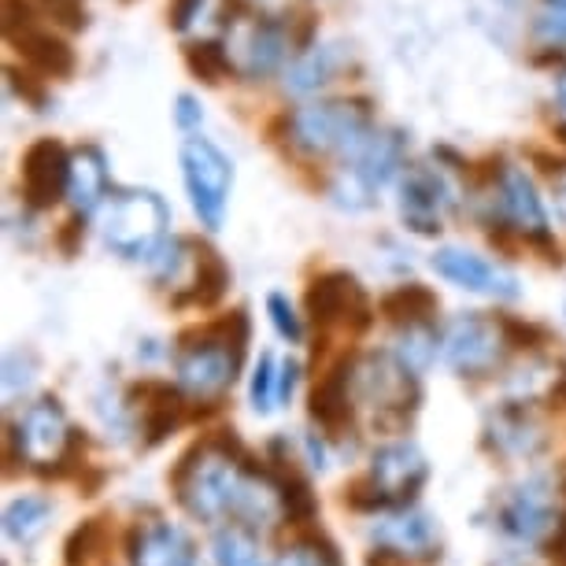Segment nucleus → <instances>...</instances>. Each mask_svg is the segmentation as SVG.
<instances>
[{"mask_svg":"<svg viewBox=\"0 0 566 566\" xmlns=\"http://www.w3.org/2000/svg\"><path fill=\"white\" fill-rule=\"evenodd\" d=\"M252 463H244V452L238 437L219 433L211 441L189 448L178 459L170 485H175L178 504L193 518L219 522V518H238L244 485H249Z\"/></svg>","mask_w":566,"mask_h":566,"instance_id":"obj_1","label":"nucleus"},{"mask_svg":"<svg viewBox=\"0 0 566 566\" xmlns=\"http://www.w3.org/2000/svg\"><path fill=\"white\" fill-rule=\"evenodd\" d=\"M244 345H249V318H244V312H233L230 318H219V323L205 329H189L175 356L181 389L200 400L222 397L244 363Z\"/></svg>","mask_w":566,"mask_h":566,"instance_id":"obj_2","label":"nucleus"},{"mask_svg":"<svg viewBox=\"0 0 566 566\" xmlns=\"http://www.w3.org/2000/svg\"><path fill=\"white\" fill-rule=\"evenodd\" d=\"M378 130L374 126V108L370 101L345 97V101H318L307 108L285 115V134L296 153L312 159H352L367 145V137Z\"/></svg>","mask_w":566,"mask_h":566,"instance_id":"obj_3","label":"nucleus"},{"mask_svg":"<svg viewBox=\"0 0 566 566\" xmlns=\"http://www.w3.org/2000/svg\"><path fill=\"white\" fill-rule=\"evenodd\" d=\"M170 208L153 189H112L101 216L104 244L123 260H156L167 249Z\"/></svg>","mask_w":566,"mask_h":566,"instance_id":"obj_4","label":"nucleus"},{"mask_svg":"<svg viewBox=\"0 0 566 566\" xmlns=\"http://www.w3.org/2000/svg\"><path fill=\"white\" fill-rule=\"evenodd\" d=\"M403 148H408V137L400 130H374L367 137V145L340 167V175L334 181L337 205L352 211L370 208L374 197L397 178V170H403Z\"/></svg>","mask_w":566,"mask_h":566,"instance_id":"obj_5","label":"nucleus"},{"mask_svg":"<svg viewBox=\"0 0 566 566\" xmlns=\"http://www.w3.org/2000/svg\"><path fill=\"white\" fill-rule=\"evenodd\" d=\"M181 181H186L189 205H193L200 227L219 230L233 189L230 156L208 137H186L181 142Z\"/></svg>","mask_w":566,"mask_h":566,"instance_id":"obj_6","label":"nucleus"},{"mask_svg":"<svg viewBox=\"0 0 566 566\" xmlns=\"http://www.w3.org/2000/svg\"><path fill=\"white\" fill-rule=\"evenodd\" d=\"M19 459H27L34 470H60V463H74L78 455V433L71 430L67 411L60 408L56 397H41L38 403L19 415L12 430Z\"/></svg>","mask_w":566,"mask_h":566,"instance_id":"obj_7","label":"nucleus"},{"mask_svg":"<svg viewBox=\"0 0 566 566\" xmlns=\"http://www.w3.org/2000/svg\"><path fill=\"white\" fill-rule=\"evenodd\" d=\"M507 334L500 326V318H485L478 312L455 315L441 334V356L455 374L463 378H485L504 363Z\"/></svg>","mask_w":566,"mask_h":566,"instance_id":"obj_8","label":"nucleus"},{"mask_svg":"<svg viewBox=\"0 0 566 566\" xmlns=\"http://www.w3.org/2000/svg\"><path fill=\"white\" fill-rule=\"evenodd\" d=\"M352 389L367 408H374V422L378 426L403 422L419 403L415 374L397 356H367L352 370Z\"/></svg>","mask_w":566,"mask_h":566,"instance_id":"obj_9","label":"nucleus"},{"mask_svg":"<svg viewBox=\"0 0 566 566\" xmlns=\"http://www.w3.org/2000/svg\"><path fill=\"white\" fill-rule=\"evenodd\" d=\"M71 148L60 137H38L27 145L19 159V178H23V200L34 211L56 208L67 197L71 186Z\"/></svg>","mask_w":566,"mask_h":566,"instance_id":"obj_10","label":"nucleus"},{"mask_svg":"<svg viewBox=\"0 0 566 566\" xmlns=\"http://www.w3.org/2000/svg\"><path fill=\"white\" fill-rule=\"evenodd\" d=\"M304 307L312 315V323L323 329L337 323L340 326L352 323V329H367L374 318L367 293H363V285L348 271H326L312 277V285L304 293Z\"/></svg>","mask_w":566,"mask_h":566,"instance_id":"obj_11","label":"nucleus"},{"mask_svg":"<svg viewBox=\"0 0 566 566\" xmlns=\"http://www.w3.org/2000/svg\"><path fill=\"white\" fill-rule=\"evenodd\" d=\"M496 522L511 541H522V544L548 541V533L555 530V522H559L548 478H526V482H518L515 489H507V496L500 500Z\"/></svg>","mask_w":566,"mask_h":566,"instance_id":"obj_12","label":"nucleus"},{"mask_svg":"<svg viewBox=\"0 0 566 566\" xmlns=\"http://www.w3.org/2000/svg\"><path fill=\"white\" fill-rule=\"evenodd\" d=\"M448 208H452V189L433 167L415 164L400 175V219L403 227L419 238H437L444 230Z\"/></svg>","mask_w":566,"mask_h":566,"instance_id":"obj_13","label":"nucleus"},{"mask_svg":"<svg viewBox=\"0 0 566 566\" xmlns=\"http://www.w3.org/2000/svg\"><path fill=\"white\" fill-rule=\"evenodd\" d=\"M367 478L374 482V489L386 496L389 511H397V507H408L411 500L419 496V489L426 485V478H430V463H426L422 448L415 441H389L374 452Z\"/></svg>","mask_w":566,"mask_h":566,"instance_id":"obj_14","label":"nucleus"},{"mask_svg":"<svg viewBox=\"0 0 566 566\" xmlns=\"http://www.w3.org/2000/svg\"><path fill=\"white\" fill-rule=\"evenodd\" d=\"M430 266L444 277V282H452L455 290H467V293H478V296L515 301V296L522 293V285H518V274H515V271L489 263L485 255H478V252L455 249V244H448V249H437V252H433V260H430Z\"/></svg>","mask_w":566,"mask_h":566,"instance_id":"obj_15","label":"nucleus"},{"mask_svg":"<svg viewBox=\"0 0 566 566\" xmlns=\"http://www.w3.org/2000/svg\"><path fill=\"white\" fill-rule=\"evenodd\" d=\"M496 193H500V211H504V222H511L515 233H522L530 244H537V249L548 255L552 263H563L559 249L552 244L548 216H544L537 186H533V178L526 175V170L507 167L504 178H500V186H496Z\"/></svg>","mask_w":566,"mask_h":566,"instance_id":"obj_16","label":"nucleus"},{"mask_svg":"<svg viewBox=\"0 0 566 566\" xmlns=\"http://www.w3.org/2000/svg\"><path fill=\"white\" fill-rule=\"evenodd\" d=\"M233 38V67L244 78H266L282 67L285 52L290 49V34H285V23H277L271 15H252L244 19L241 27L230 30Z\"/></svg>","mask_w":566,"mask_h":566,"instance_id":"obj_17","label":"nucleus"},{"mask_svg":"<svg viewBox=\"0 0 566 566\" xmlns=\"http://www.w3.org/2000/svg\"><path fill=\"white\" fill-rule=\"evenodd\" d=\"M130 566H200L197 544L175 522H145L130 530Z\"/></svg>","mask_w":566,"mask_h":566,"instance_id":"obj_18","label":"nucleus"},{"mask_svg":"<svg viewBox=\"0 0 566 566\" xmlns=\"http://www.w3.org/2000/svg\"><path fill=\"white\" fill-rule=\"evenodd\" d=\"M485 441L493 452L507 455V459H533L544 448V430L526 411V403L507 400L504 408H496L489 415Z\"/></svg>","mask_w":566,"mask_h":566,"instance_id":"obj_19","label":"nucleus"},{"mask_svg":"<svg viewBox=\"0 0 566 566\" xmlns=\"http://www.w3.org/2000/svg\"><path fill=\"white\" fill-rule=\"evenodd\" d=\"M370 537L381 544V548L397 552V555H433L437 548V526L433 518L419 507H397L386 511L378 522H374Z\"/></svg>","mask_w":566,"mask_h":566,"instance_id":"obj_20","label":"nucleus"},{"mask_svg":"<svg viewBox=\"0 0 566 566\" xmlns=\"http://www.w3.org/2000/svg\"><path fill=\"white\" fill-rule=\"evenodd\" d=\"M112 197V178H108V159L97 145H82L74 148L71 156V186H67V200L74 208V216L90 219L93 211L108 205Z\"/></svg>","mask_w":566,"mask_h":566,"instance_id":"obj_21","label":"nucleus"},{"mask_svg":"<svg viewBox=\"0 0 566 566\" xmlns=\"http://www.w3.org/2000/svg\"><path fill=\"white\" fill-rule=\"evenodd\" d=\"M130 400L137 408V419H142V433L148 444H159L170 430H178L181 411H186L181 392L175 386H167V381H142V386H134Z\"/></svg>","mask_w":566,"mask_h":566,"instance_id":"obj_22","label":"nucleus"},{"mask_svg":"<svg viewBox=\"0 0 566 566\" xmlns=\"http://www.w3.org/2000/svg\"><path fill=\"white\" fill-rule=\"evenodd\" d=\"M15 52L23 56V63L41 78H71L74 67H78V56H74V49L63 41L60 34H52L45 27H34L27 30L23 38L12 41Z\"/></svg>","mask_w":566,"mask_h":566,"instance_id":"obj_23","label":"nucleus"},{"mask_svg":"<svg viewBox=\"0 0 566 566\" xmlns=\"http://www.w3.org/2000/svg\"><path fill=\"white\" fill-rule=\"evenodd\" d=\"M230 290V266L222 263V255L205 241H193V266H189V285L181 290L175 304H193L211 307L219 304Z\"/></svg>","mask_w":566,"mask_h":566,"instance_id":"obj_24","label":"nucleus"},{"mask_svg":"<svg viewBox=\"0 0 566 566\" xmlns=\"http://www.w3.org/2000/svg\"><path fill=\"white\" fill-rule=\"evenodd\" d=\"M352 363H340L329 374L318 378V386L312 392V419L323 426L326 433H340L345 422H352Z\"/></svg>","mask_w":566,"mask_h":566,"instance_id":"obj_25","label":"nucleus"},{"mask_svg":"<svg viewBox=\"0 0 566 566\" xmlns=\"http://www.w3.org/2000/svg\"><path fill=\"white\" fill-rule=\"evenodd\" d=\"M378 307H381V315H386L389 323H397L400 329L403 326H422L437 315V293L422 282H408V285L389 290L386 296H381Z\"/></svg>","mask_w":566,"mask_h":566,"instance_id":"obj_26","label":"nucleus"},{"mask_svg":"<svg viewBox=\"0 0 566 566\" xmlns=\"http://www.w3.org/2000/svg\"><path fill=\"white\" fill-rule=\"evenodd\" d=\"M211 559H216V566H271L255 530L238 526V522L222 526L216 537H211Z\"/></svg>","mask_w":566,"mask_h":566,"instance_id":"obj_27","label":"nucleus"},{"mask_svg":"<svg viewBox=\"0 0 566 566\" xmlns=\"http://www.w3.org/2000/svg\"><path fill=\"white\" fill-rule=\"evenodd\" d=\"M181 60H186L189 74L200 78L205 85H219V82H227V78L238 74L230 49L222 45V41H186V49H181Z\"/></svg>","mask_w":566,"mask_h":566,"instance_id":"obj_28","label":"nucleus"},{"mask_svg":"<svg viewBox=\"0 0 566 566\" xmlns=\"http://www.w3.org/2000/svg\"><path fill=\"white\" fill-rule=\"evenodd\" d=\"M337 67H340V45H326V49L315 45L312 52L293 60L290 74H285V85H290L293 93H312L318 85L334 82Z\"/></svg>","mask_w":566,"mask_h":566,"instance_id":"obj_29","label":"nucleus"},{"mask_svg":"<svg viewBox=\"0 0 566 566\" xmlns=\"http://www.w3.org/2000/svg\"><path fill=\"white\" fill-rule=\"evenodd\" d=\"M49 518H52V504L45 496H19L4 507V533L8 541L30 544L45 533Z\"/></svg>","mask_w":566,"mask_h":566,"instance_id":"obj_30","label":"nucleus"},{"mask_svg":"<svg viewBox=\"0 0 566 566\" xmlns=\"http://www.w3.org/2000/svg\"><path fill=\"white\" fill-rule=\"evenodd\" d=\"M437 345H441V337L433 334V326H430V323H422V326H403L400 334H397V352H392V356H397L411 374H422V370L433 363Z\"/></svg>","mask_w":566,"mask_h":566,"instance_id":"obj_31","label":"nucleus"},{"mask_svg":"<svg viewBox=\"0 0 566 566\" xmlns=\"http://www.w3.org/2000/svg\"><path fill=\"white\" fill-rule=\"evenodd\" d=\"M104 544H108V526H104V518H85L67 537V563L90 566L104 552Z\"/></svg>","mask_w":566,"mask_h":566,"instance_id":"obj_32","label":"nucleus"},{"mask_svg":"<svg viewBox=\"0 0 566 566\" xmlns=\"http://www.w3.org/2000/svg\"><path fill=\"white\" fill-rule=\"evenodd\" d=\"M249 400H252V408L266 415L277 403V363L271 352H263L260 363H255V370H252V386H249Z\"/></svg>","mask_w":566,"mask_h":566,"instance_id":"obj_33","label":"nucleus"},{"mask_svg":"<svg viewBox=\"0 0 566 566\" xmlns=\"http://www.w3.org/2000/svg\"><path fill=\"white\" fill-rule=\"evenodd\" d=\"M285 34H290L293 56H304V52H312L315 49V38H318V15H315V8L293 4L290 15H285Z\"/></svg>","mask_w":566,"mask_h":566,"instance_id":"obj_34","label":"nucleus"},{"mask_svg":"<svg viewBox=\"0 0 566 566\" xmlns=\"http://www.w3.org/2000/svg\"><path fill=\"white\" fill-rule=\"evenodd\" d=\"M266 312H271V323H274L277 334L290 340V345H301L304 326H301V315L293 312L290 296H285V293H271V296H266Z\"/></svg>","mask_w":566,"mask_h":566,"instance_id":"obj_35","label":"nucleus"},{"mask_svg":"<svg viewBox=\"0 0 566 566\" xmlns=\"http://www.w3.org/2000/svg\"><path fill=\"white\" fill-rule=\"evenodd\" d=\"M4 78H8V90H12L19 101H27V104H34L38 112H45V104H49L45 78H34L30 71H19L12 63L4 67Z\"/></svg>","mask_w":566,"mask_h":566,"instance_id":"obj_36","label":"nucleus"},{"mask_svg":"<svg viewBox=\"0 0 566 566\" xmlns=\"http://www.w3.org/2000/svg\"><path fill=\"white\" fill-rule=\"evenodd\" d=\"M0 27H4L8 45H12L15 38H23L27 30L38 27L34 4H30V0H4V19H0Z\"/></svg>","mask_w":566,"mask_h":566,"instance_id":"obj_37","label":"nucleus"},{"mask_svg":"<svg viewBox=\"0 0 566 566\" xmlns=\"http://www.w3.org/2000/svg\"><path fill=\"white\" fill-rule=\"evenodd\" d=\"M41 8H45L63 30H74V34L90 27V12H85L82 0H41Z\"/></svg>","mask_w":566,"mask_h":566,"instance_id":"obj_38","label":"nucleus"},{"mask_svg":"<svg viewBox=\"0 0 566 566\" xmlns=\"http://www.w3.org/2000/svg\"><path fill=\"white\" fill-rule=\"evenodd\" d=\"M500 326H504V334H507V345H511V348H537L541 340H544V329H541V326H533V323H522V318L504 315V318H500Z\"/></svg>","mask_w":566,"mask_h":566,"instance_id":"obj_39","label":"nucleus"},{"mask_svg":"<svg viewBox=\"0 0 566 566\" xmlns=\"http://www.w3.org/2000/svg\"><path fill=\"white\" fill-rule=\"evenodd\" d=\"M537 38L544 41V45H555L563 49L566 45V8H548L541 19H537Z\"/></svg>","mask_w":566,"mask_h":566,"instance_id":"obj_40","label":"nucleus"},{"mask_svg":"<svg viewBox=\"0 0 566 566\" xmlns=\"http://www.w3.org/2000/svg\"><path fill=\"white\" fill-rule=\"evenodd\" d=\"M200 12H205V0H170L167 27L175 30V34H186V30L200 19Z\"/></svg>","mask_w":566,"mask_h":566,"instance_id":"obj_41","label":"nucleus"},{"mask_svg":"<svg viewBox=\"0 0 566 566\" xmlns=\"http://www.w3.org/2000/svg\"><path fill=\"white\" fill-rule=\"evenodd\" d=\"M175 123H178V130H186V134L200 130V123H205V108H200V101L193 97V93H181V97L175 101Z\"/></svg>","mask_w":566,"mask_h":566,"instance_id":"obj_42","label":"nucleus"},{"mask_svg":"<svg viewBox=\"0 0 566 566\" xmlns=\"http://www.w3.org/2000/svg\"><path fill=\"white\" fill-rule=\"evenodd\" d=\"M296 381H301V367L293 359H285L277 367V403H290L293 392H296Z\"/></svg>","mask_w":566,"mask_h":566,"instance_id":"obj_43","label":"nucleus"},{"mask_svg":"<svg viewBox=\"0 0 566 566\" xmlns=\"http://www.w3.org/2000/svg\"><path fill=\"white\" fill-rule=\"evenodd\" d=\"M30 381H34V374H30V363L23 370H19V356H8V367H4V389H8V397L19 389H30Z\"/></svg>","mask_w":566,"mask_h":566,"instance_id":"obj_44","label":"nucleus"},{"mask_svg":"<svg viewBox=\"0 0 566 566\" xmlns=\"http://www.w3.org/2000/svg\"><path fill=\"white\" fill-rule=\"evenodd\" d=\"M544 552H548L552 566H566V518L555 522V530L544 541Z\"/></svg>","mask_w":566,"mask_h":566,"instance_id":"obj_45","label":"nucleus"},{"mask_svg":"<svg viewBox=\"0 0 566 566\" xmlns=\"http://www.w3.org/2000/svg\"><path fill=\"white\" fill-rule=\"evenodd\" d=\"M85 238V216H71L67 222H63V230H60V249L63 252H78V244Z\"/></svg>","mask_w":566,"mask_h":566,"instance_id":"obj_46","label":"nucleus"},{"mask_svg":"<svg viewBox=\"0 0 566 566\" xmlns=\"http://www.w3.org/2000/svg\"><path fill=\"white\" fill-rule=\"evenodd\" d=\"M552 205H555V216H559V222L566 227V170H559V175L552 178Z\"/></svg>","mask_w":566,"mask_h":566,"instance_id":"obj_47","label":"nucleus"},{"mask_svg":"<svg viewBox=\"0 0 566 566\" xmlns=\"http://www.w3.org/2000/svg\"><path fill=\"white\" fill-rule=\"evenodd\" d=\"M555 104H559V115L566 123V71L559 74V82H555Z\"/></svg>","mask_w":566,"mask_h":566,"instance_id":"obj_48","label":"nucleus"},{"mask_svg":"<svg viewBox=\"0 0 566 566\" xmlns=\"http://www.w3.org/2000/svg\"><path fill=\"white\" fill-rule=\"evenodd\" d=\"M559 493L566 496V463H563V470H559Z\"/></svg>","mask_w":566,"mask_h":566,"instance_id":"obj_49","label":"nucleus"},{"mask_svg":"<svg viewBox=\"0 0 566 566\" xmlns=\"http://www.w3.org/2000/svg\"><path fill=\"white\" fill-rule=\"evenodd\" d=\"M548 8H566V0H548Z\"/></svg>","mask_w":566,"mask_h":566,"instance_id":"obj_50","label":"nucleus"}]
</instances>
